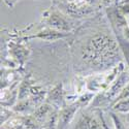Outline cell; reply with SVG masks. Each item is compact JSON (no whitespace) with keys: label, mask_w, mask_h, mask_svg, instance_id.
Masks as SVG:
<instances>
[{"label":"cell","mask_w":129,"mask_h":129,"mask_svg":"<svg viewBox=\"0 0 129 129\" xmlns=\"http://www.w3.org/2000/svg\"><path fill=\"white\" fill-rule=\"evenodd\" d=\"M111 111L119 115H126L129 113V97L125 99L118 100L111 105Z\"/></svg>","instance_id":"obj_9"},{"label":"cell","mask_w":129,"mask_h":129,"mask_svg":"<svg viewBox=\"0 0 129 129\" xmlns=\"http://www.w3.org/2000/svg\"><path fill=\"white\" fill-rule=\"evenodd\" d=\"M48 102L50 104H52L55 109H61L60 106L63 107V92L61 90L60 87H56L55 89H54L50 95H49V97H48Z\"/></svg>","instance_id":"obj_8"},{"label":"cell","mask_w":129,"mask_h":129,"mask_svg":"<svg viewBox=\"0 0 129 129\" xmlns=\"http://www.w3.org/2000/svg\"><path fill=\"white\" fill-rule=\"evenodd\" d=\"M55 110V107H54L52 104H50L49 102L45 103V104H41L39 105L37 109L33 112L32 114V118L40 125V124H45V122L47 121L48 117L51 115V113Z\"/></svg>","instance_id":"obj_7"},{"label":"cell","mask_w":129,"mask_h":129,"mask_svg":"<svg viewBox=\"0 0 129 129\" xmlns=\"http://www.w3.org/2000/svg\"><path fill=\"white\" fill-rule=\"evenodd\" d=\"M72 1H74V0H55V3L60 4V3H68V2H72Z\"/></svg>","instance_id":"obj_16"},{"label":"cell","mask_w":129,"mask_h":129,"mask_svg":"<svg viewBox=\"0 0 129 129\" xmlns=\"http://www.w3.org/2000/svg\"><path fill=\"white\" fill-rule=\"evenodd\" d=\"M69 33L66 32H61L52 28H48V29H44L39 32H37L36 34L32 35L28 38H39V39H44V40H48V41H54V40H58V39H62L64 37L68 36Z\"/></svg>","instance_id":"obj_6"},{"label":"cell","mask_w":129,"mask_h":129,"mask_svg":"<svg viewBox=\"0 0 129 129\" xmlns=\"http://www.w3.org/2000/svg\"><path fill=\"white\" fill-rule=\"evenodd\" d=\"M73 129H103L99 113L95 115L92 112H84L78 118Z\"/></svg>","instance_id":"obj_4"},{"label":"cell","mask_w":129,"mask_h":129,"mask_svg":"<svg viewBox=\"0 0 129 129\" xmlns=\"http://www.w3.org/2000/svg\"><path fill=\"white\" fill-rule=\"evenodd\" d=\"M81 107L77 102L70 103L66 106H63L62 109H60L57 129H66L70 125V123L73 121L74 117H76Z\"/></svg>","instance_id":"obj_5"},{"label":"cell","mask_w":129,"mask_h":129,"mask_svg":"<svg viewBox=\"0 0 129 129\" xmlns=\"http://www.w3.org/2000/svg\"><path fill=\"white\" fill-rule=\"evenodd\" d=\"M116 35H117V40H118V44H119V47L121 49V52L123 53V55L126 59V63L128 65V70H129V39L125 38L120 33L118 34L117 32H116Z\"/></svg>","instance_id":"obj_10"},{"label":"cell","mask_w":129,"mask_h":129,"mask_svg":"<svg viewBox=\"0 0 129 129\" xmlns=\"http://www.w3.org/2000/svg\"><path fill=\"white\" fill-rule=\"evenodd\" d=\"M109 114L111 116V119L113 121V124H114L115 129H129L128 126L126 125L125 121L123 120V118H122L121 115L117 114L115 112H112V111Z\"/></svg>","instance_id":"obj_12"},{"label":"cell","mask_w":129,"mask_h":129,"mask_svg":"<svg viewBox=\"0 0 129 129\" xmlns=\"http://www.w3.org/2000/svg\"><path fill=\"white\" fill-rule=\"evenodd\" d=\"M122 116V118H123V120L125 121V123H126V125L128 126V128H129V113L128 114H126V115H121Z\"/></svg>","instance_id":"obj_15"},{"label":"cell","mask_w":129,"mask_h":129,"mask_svg":"<svg viewBox=\"0 0 129 129\" xmlns=\"http://www.w3.org/2000/svg\"><path fill=\"white\" fill-rule=\"evenodd\" d=\"M95 96L96 95H95L94 92H91V91L87 90V92H85L84 94H82L76 102L80 105L81 109H82V107H87L88 105L92 104V102H93V100L95 98Z\"/></svg>","instance_id":"obj_11"},{"label":"cell","mask_w":129,"mask_h":129,"mask_svg":"<svg viewBox=\"0 0 129 129\" xmlns=\"http://www.w3.org/2000/svg\"><path fill=\"white\" fill-rule=\"evenodd\" d=\"M85 1L91 6H96L101 4V0H85Z\"/></svg>","instance_id":"obj_14"},{"label":"cell","mask_w":129,"mask_h":129,"mask_svg":"<svg viewBox=\"0 0 129 129\" xmlns=\"http://www.w3.org/2000/svg\"><path fill=\"white\" fill-rule=\"evenodd\" d=\"M66 15H63L61 13V10L59 12L57 9H53L48 12V16L46 17V23L52 29L70 33L72 27L68 22V20L66 19Z\"/></svg>","instance_id":"obj_3"},{"label":"cell","mask_w":129,"mask_h":129,"mask_svg":"<svg viewBox=\"0 0 129 129\" xmlns=\"http://www.w3.org/2000/svg\"><path fill=\"white\" fill-rule=\"evenodd\" d=\"M120 47L118 40L105 32H98L89 37L81 48L82 60L97 69H105L119 63Z\"/></svg>","instance_id":"obj_1"},{"label":"cell","mask_w":129,"mask_h":129,"mask_svg":"<svg viewBox=\"0 0 129 129\" xmlns=\"http://www.w3.org/2000/svg\"><path fill=\"white\" fill-rule=\"evenodd\" d=\"M99 116H100V119H101V122H102V125H103V129H115L113 121H112V124H109V122H107L109 115H107V118H106L105 115L102 112H99Z\"/></svg>","instance_id":"obj_13"},{"label":"cell","mask_w":129,"mask_h":129,"mask_svg":"<svg viewBox=\"0 0 129 129\" xmlns=\"http://www.w3.org/2000/svg\"><path fill=\"white\" fill-rule=\"evenodd\" d=\"M58 5L61 12L72 18H83L93 12V6L89 5L85 0H74L72 2L60 3Z\"/></svg>","instance_id":"obj_2"}]
</instances>
